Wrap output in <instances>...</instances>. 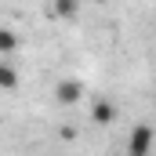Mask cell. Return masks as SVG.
<instances>
[{
    "label": "cell",
    "instance_id": "277c9868",
    "mask_svg": "<svg viewBox=\"0 0 156 156\" xmlns=\"http://www.w3.org/2000/svg\"><path fill=\"white\" fill-rule=\"evenodd\" d=\"M15 87H18V73L7 62H0V91H15Z\"/></svg>",
    "mask_w": 156,
    "mask_h": 156
},
{
    "label": "cell",
    "instance_id": "5b68a950",
    "mask_svg": "<svg viewBox=\"0 0 156 156\" xmlns=\"http://www.w3.org/2000/svg\"><path fill=\"white\" fill-rule=\"evenodd\" d=\"M15 47H18V37H15V29H0V58H7Z\"/></svg>",
    "mask_w": 156,
    "mask_h": 156
},
{
    "label": "cell",
    "instance_id": "8992f818",
    "mask_svg": "<svg viewBox=\"0 0 156 156\" xmlns=\"http://www.w3.org/2000/svg\"><path fill=\"white\" fill-rule=\"evenodd\" d=\"M76 11H80L76 0H55V15L58 18H76Z\"/></svg>",
    "mask_w": 156,
    "mask_h": 156
},
{
    "label": "cell",
    "instance_id": "3957f363",
    "mask_svg": "<svg viewBox=\"0 0 156 156\" xmlns=\"http://www.w3.org/2000/svg\"><path fill=\"white\" fill-rule=\"evenodd\" d=\"M91 120H94V123H102V127H105V123H113V120H116V105H113V102H105V98H102V102H94V105H91Z\"/></svg>",
    "mask_w": 156,
    "mask_h": 156
},
{
    "label": "cell",
    "instance_id": "6da1fadb",
    "mask_svg": "<svg viewBox=\"0 0 156 156\" xmlns=\"http://www.w3.org/2000/svg\"><path fill=\"white\" fill-rule=\"evenodd\" d=\"M153 145H156V131L153 127H134L131 138H127V156H153Z\"/></svg>",
    "mask_w": 156,
    "mask_h": 156
},
{
    "label": "cell",
    "instance_id": "7a4b0ae2",
    "mask_svg": "<svg viewBox=\"0 0 156 156\" xmlns=\"http://www.w3.org/2000/svg\"><path fill=\"white\" fill-rule=\"evenodd\" d=\"M80 94H83V87H80V80H62L58 87H55V98L62 102V105H76Z\"/></svg>",
    "mask_w": 156,
    "mask_h": 156
}]
</instances>
